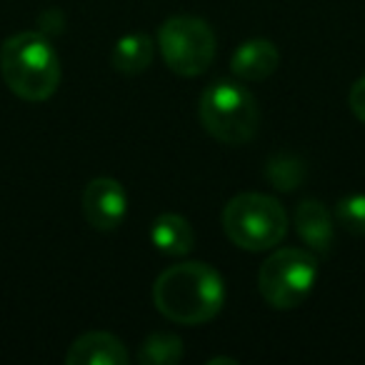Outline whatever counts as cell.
<instances>
[{"label":"cell","instance_id":"4","mask_svg":"<svg viewBox=\"0 0 365 365\" xmlns=\"http://www.w3.org/2000/svg\"><path fill=\"white\" fill-rule=\"evenodd\" d=\"M223 230L230 243L250 253L270 250L288 233L285 208L265 193H240L223 208Z\"/></svg>","mask_w":365,"mask_h":365},{"label":"cell","instance_id":"15","mask_svg":"<svg viewBox=\"0 0 365 365\" xmlns=\"http://www.w3.org/2000/svg\"><path fill=\"white\" fill-rule=\"evenodd\" d=\"M335 220L348 233L365 235V195L350 193L345 198H340L338 205H335Z\"/></svg>","mask_w":365,"mask_h":365},{"label":"cell","instance_id":"2","mask_svg":"<svg viewBox=\"0 0 365 365\" xmlns=\"http://www.w3.org/2000/svg\"><path fill=\"white\" fill-rule=\"evenodd\" d=\"M0 76L21 101L43 103L61 86V58L46 33H16L3 43Z\"/></svg>","mask_w":365,"mask_h":365},{"label":"cell","instance_id":"8","mask_svg":"<svg viewBox=\"0 0 365 365\" xmlns=\"http://www.w3.org/2000/svg\"><path fill=\"white\" fill-rule=\"evenodd\" d=\"M128 350L120 338L103 330L76 338V343L68 348L66 363L68 365H128Z\"/></svg>","mask_w":365,"mask_h":365},{"label":"cell","instance_id":"16","mask_svg":"<svg viewBox=\"0 0 365 365\" xmlns=\"http://www.w3.org/2000/svg\"><path fill=\"white\" fill-rule=\"evenodd\" d=\"M348 106H350V110H353V115L358 118L360 123H365V76L353 83L350 96H348Z\"/></svg>","mask_w":365,"mask_h":365},{"label":"cell","instance_id":"14","mask_svg":"<svg viewBox=\"0 0 365 365\" xmlns=\"http://www.w3.org/2000/svg\"><path fill=\"white\" fill-rule=\"evenodd\" d=\"M265 175L278 190H295L305 178V165L300 158L290 155V153H278L265 165Z\"/></svg>","mask_w":365,"mask_h":365},{"label":"cell","instance_id":"9","mask_svg":"<svg viewBox=\"0 0 365 365\" xmlns=\"http://www.w3.org/2000/svg\"><path fill=\"white\" fill-rule=\"evenodd\" d=\"M295 233L313 253H330L335 243V223L330 210L320 200H300L295 205Z\"/></svg>","mask_w":365,"mask_h":365},{"label":"cell","instance_id":"5","mask_svg":"<svg viewBox=\"0 0 365 365\" xmlns=\"http://www.w3.org/2000/svg\"><path fill=\"white\" fill-rule=\"evenodd\" d=\"M318 280V260L310 250L280 248L265 258L258 273V288L275 310H293L308 300Z\"/></svg>","mask_w":365,"mask_h":365},{"label":"cell","instance_id":"11","mask_svg":"<svg viewBox=\"0 0 365 365\" xmlns=\"http://www.w3.org/2000/svg\"><path fill=\"white\" fill-rule=\"evenodd\" d=\"M150 243L170 258H182L195 248V230L188 218L178 213H163L150 225Z\"/></svg>","mask_w":365,"mask_h":365},{"label":"cell","instance_id":"3","mask_svg":"<svg viewBox=\"0 0 365 365\" xmlns=\"http://www.w3.org/2000/svg\"><path fill=\"white\" fill-rule=\"evenodd\" d=\"M203 128L225 145H245L260 125V108L253 93L235 81H215L200 96Z\"/></svg>","mask_w":365,"mask_h":365},{"label":"cell","instance_id":"12","mask_svg":"<svg viewBox=\"0 0 365 365\" xmlns=\"http://www.w3.org/2000/svg\"><path fill=\"white\" fill-rule=\"evenodd\" d=\"M155 56V43L145 33H130L123 36L113 48V68L123 76H138V73L148 71Z\"/></svg>","mask_w":365,"mask_h":365},{"label":"cell","instance_id":"17","mask_svg":"<svg viewBox=\"0 0 365 365\" xmlns=\"http://www.w3.org/2000/svg\"><path fill=\"white\" fill-rule=\"evenodd\" d=\"M218 363H230V365H238V360H235V358H213V360H210V365H218Z\"/></svg>","mask_w":365,"mask_h":365},{"label":"cell","instance_id":"1","mask_svg":"<svg viewBox=\"0 0 365 365\" xmlns=\"http://www.w3.org/2000/svg\"><path fill=\"white\" fill-rule=\"evenodd\" d=\"M158 313L178 325H203L225 305V280L208 263H180L163 270L153 283Z\"/></svg>","mask_w":365,"mask_h":365},{"label":"cell","instance_id":"10","mask_svg":"<svg viewBox=\"0 0 365 365\" xmlns=\"http://www.w3.org/2000/svg\"><path fill=\"white\" fill-rule=\"evenodd\" d=\"M278 63L280 53L275 43L268 38H253L235 48L233 58H230V71L240 81H265L275 73Z\"/></svg>","mask_w":365,"mask_h":365},{"label":"cell","instance_id":"7","mask_svg":"<svg viewBox=\"0 0 365 365\" xmlns=\"http://www.w3.org/2000/svg\"><path fill=\"white\" fill-rule=\"evenodd\" d=\"M128 195L115 178H93L83 190V215L96 230H115L125 220Z\"/></svg>","mask_w":365,"mask_h":365},{"label":"cell","instance_id":"13","mask_svg":"<svg viewBox=\"0 0 365 365\" xmlns=\"http://www.w3.org/2000/svg\"><path fill=\"white\" fill-rule=\"evenodd\" d=\"M182 340L173 333H150L138 348V363L140 365H175L182 360Z\"/></svg>","mask_w":365,"mask_h":365},{"label":"cell","instance_id":"6","mask_svg":"<svg viewBox=\"0 0 365 365\" xmlns=\"http://www.w3.org/2000/svg\"><path fill=\"white\" fill-rule=\"evenodd\" d=\"M158 48L163 61L175 76H203L215 61V33L203 18L173 16L158 31Z\"/></svg>","mask_w":365,"mask_h":365}]
</instances>
